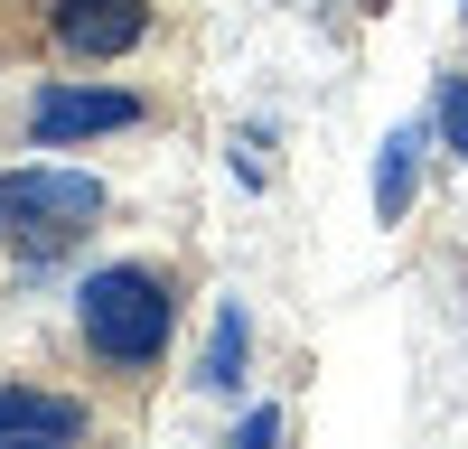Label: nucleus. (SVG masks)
Masks as SVG:
<instances>
[{"instance_id": "nucleus-1", "label": "nucleus", "mask_w": 468, "mask_h": 449, "mask_svg": "<svg viewBox=\"0 0 468 449\" xmlns=\"http://www.w3.org/2000/svg\"><path fill=\"white\" fill-rule=\"evenodd\" d=\"M187 299H197V244H122V253L66 272L37 356L141 431L178 337H187Z\"/></svg>"}, {"instance_id": "nucleus-7", "label": "nucleus", "mask_w": 468, "mask_h": 449, "mask_svg": "<svg viewBox=\"0 0 468 449\" xmlns=\"http://www.w3.org/2000/svg\"><path fill=\"white\" fill-rule=\"evenodd\" d=\"M459 19H468V0H459Z\"/></svg>"}, {"instance_id": "nucleus-2", "label": "nucleus", "mask_w": 468, "mask_h": 449, "mask_svg": "<svg viewBox=\"0 0 468 449\" xmlns=\"http://www.w3.org/2000/svg\"><path fill=\"white\" fill-rule=\"evenodd\" d=\"M197 131L187 75H75V66H0V150L28 160H122Z\"/></svg>"}, {"instance_id": "nucleus-5", "label": "nucleus", "mask_w": 468, "mask_h": 449, "mask_svg": "<svg viewBox=\"0 0 468 449\" xmlns=\"http://www.w3.org/2000/svg\"><path fill=\"white\" fill-rule=\"evenodd\" d=\"M431 131L450 141V160H468V75H441V103H431Z\"/></svg>"}, {"instance_id": "nucleus-3", "label": "nucleus", "mask_w": 468, "mask_h": 449, "mask_svg": "<svg viewBox=\"0 0 468 449\" xmlns=\"http://www.w3.org/2000/svg\"><path fill=\"white\" fill-rule=\"evenodd\" d=\"M122 215H132V197H122V178L103 160H28V150H0V318H19L28 290L66 281Z\"/></svg>"}, {"instance_id": "nucleus-4", "label": "nucleus", "mask_w": 468, "mask_h": 449, "mask_svg": "<svg viewBox=\"0 0 468 449\" xmlns=\"http://www.w3.org/2000/svg\"><path fill=\"white\" fill-rule=\"evenodd\" d=\"M0 440H141V431L48 356H0Z\"/></svg>"}, {"instance_id": "nucleus-6", "label": "nucleus", "mask_w": 468, "mask_h": 449, "mask_svg": "<svg viewBox=\"0 0 468 449\" xmlns=\"http://www.w3.org/2000/svg\"><path fill=\"white\" fill-rule=\"evenodd\" d=\"M0 449H141V440H0Z\"/></svg>"}]
</instances>
